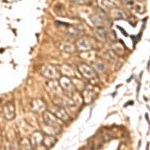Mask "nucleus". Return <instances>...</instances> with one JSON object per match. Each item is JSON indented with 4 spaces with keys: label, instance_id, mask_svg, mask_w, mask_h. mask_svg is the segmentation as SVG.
I'll list each match as a JSON object with an SVG mask.
<instances>
[{
    "label": "nucleus",
    "instance_id": "obj_1",
    "mask_svg": "<svg viewBox=\"0 0 150 150\" xmlns=\"http://www.w3.org/2000/svg\"><path fill=\"white\" fill-rule=\"evenodd\" d=\"M59 86L60 88L62 89V90L64 91V92H66L67 95L69 96V97H72V95L76 92V89H75V87L73 85V82H72L71 78H69V77L67 76H61L59 77Z\"/></svg>",
    "mask_w": 150,
    "mask_h": 150
},
{
    "label": "nucleus",
    "instance_id": "obj_2",
    "mask_svg": "<svg viewBox=\"0 0 150 150\" xmlns=\"http://www.w3.org/2000/svg\"><path fill=\"white\" fill-rule=\"evenodd\" d=\"M43 119H44L45 125L49 126L50 129L53 130V132H54V133H57L60 130V128H61V125H60L59 121H58L59 119H58L57 117H55L52 113L45 112Z\"/></svg>",
    "mask_w": 150,
    "mask_h": 150
},
{
    "label": "nucleus",
    "instance_id": "obj_3",
    "mask_svg": "<svg viewBox=\"0 0 150 150\" xmlns=\"http://www.w3.org/2000/svg\"><path fill=\"white\" fill-rule=\"evenodd\" d=\"M41 73L44 77H46L48 79H51V80H55V79L59 78L60 76V70L57 67L53 66V65H45L42 68Z\"/></svg>",
    "mask_w": 150,
    "mask_h": 150
},
{
    "label": "nucleus",
    "instance_id": "obj_4",
    "mask_svg": "<svg viewBox=\"0 0 150 150\" xmlns=\"http://www.w3.org/2000/svg\"><path fill=\"white\" fill-rule=\"evenodd\" d=\"M77 69L79 70V72L83 77H85L87 79H93L97 76V72L93 69V67H91L90 65L86 63H80L77 65Z\"/></svg>",
    "mask_w": 150,
    "mask_h": 150
},
{
    "label": "nucleus",
    "instance_id": "obj_5",
    "mask_svg": "<svg viewBox=\"0 0 150 150\" xmlns=\"http://www.w3.org/2000/svg\"><path fill=\"white\" fill-rule=\"evenodd\" d=\"M52 114L54 115L55 117H57L59 120L63 121V122H68L70 120V117H69V115L67 114L66 110H65L63 107L59 106V105H54V107H53V111H52Z\"/></svg>",
    "mask_w": 150,
    "mask_h": 150
},
{
    "label": "nucleus",
    "instance_id": "obj_6",
    "mask_svg": "<svg viewBox=\"0 0 150 150\" xmlns=\"http://www.w3.org/2000/svg\"><path fill=\"white\" fill-rule=\"evenodd\" d=\"M2 112H3V115H4V117H5V119L7 120H13L16 116L15 107H14L12 102L6 103L5 105H4L3 109H2Z\"/></svg>",
    "mask_w": 150,
    "mask_h": 150
},
{
    "label": "nucleus",
    "instance_id": "obj_7",
    "mask_svg": "<svg viewBox=\"0 0 150 150\" xmlns=\"http://www.w3.org/2000/svg\"><path fill=\"white\" fill-rule=\"evenodd\" d=\"M31 107H32V110L35 111V112H43L45 109H46V105H45L44 101L41 100V99H35L31 102Z\"/></svg>",
    "mask_w": 150,
    "mask_h": 150
},
{
    "label": "nucleus",
    "instance_id": "obj_8",
    "mask_svg": "<svg viewBox=\"0 0 150 150\" xmlns=\"http://www.w3.org/2000/svg\"><path fill=\"white\" fill-rule=\"evenodd\" d=\"M43 140V133L41 132H35L34 134H32L30 138V144L31 147H37L39 145L42 144Z\"/></svg>",
    "mask_w": 150,
    "mask_h": 150
},
{
    "label": "nucleus",
    "instance_id": "obj_9",
    "mask_svg": "<svg viewBox=\"0 0 150 150\" xmlns=\"http://www.w3.org/2000/svg\"><path fill=\"white\" fill-rule=\"evenodd\" d=\"M55 142H56V139H55V137L53 136L52 134H44L43 133V140H42V144L44 145L45 147H47V148H51L53 145L55 144Z\"/></svg>",
    "mask_w": 150,
    "mask_h": 150
},
{
    "label": "nucleus",
    "instance_id": "obj_10",
    "mask_svg": "<svg viewBox=\"0 0 150 150\" xmlns=\"http://www.w3.org/2000/svg\"><path fill=\"white\" fill-rule=\"evenodd\" d=\"M76 46L79 50H82V51H86V50H90L92 46H91V43L89 42L88 39H85V38H81L77 41Z\"/></svg>",
    "mask_w": 150,
    "mask_h": 150
},
{
    "label": "nucleus",
    "instance_id": "obj_11",
    "mask_svg": "<svg viewBox=\"0 0 150 150\" xmlns=\"http://www.w3.org/2000/svg\"><path fill=\"white\" fill-rule=\"evenodd\" d=\"M59 70H60V73L63 74L64 76H67V77H69V78H71V77H73V76L75 77L74 70L72 67H70L69 65H63Z\"/></svg>",
    "mask_w": 150,
    "mask_h": 150
},
{
    "label": "nucleus",
    "instance_id": "obj_12",
    "mask_svg": "<svg viewBox=\"0 0 150 150\" xmlns=\"http://www.w3.org/2000/svg\"><path fill=\"white\" fill-rule=\"evenodd\" d=\"M93 69L95 70L96 72H99V73H103L106 69L105 63L101 60H96V61L93 62Z\"/></svg>",
    "mask_w": 150,
    "mask_h": 150
},
{
    "label": "nucleus",
    "instance_id": "obj_13",
    "mask_svg": "<svg viewBox=\"0 0 150 150\" xmlns=\"http://www.w3.org/2000/svg\"><path fill=\"white\" fill-rule=\"evenodd\" d=\"M97 36H99V37H97V38H99L101 41H104L106 39V33H105V31L102 30V29H98V35Z\"/></svg>",
    "mask_w": 150,
    "mask_h": 150
}]
</instances>
